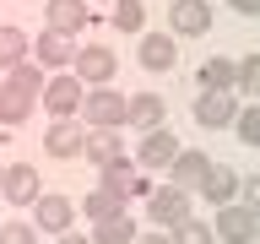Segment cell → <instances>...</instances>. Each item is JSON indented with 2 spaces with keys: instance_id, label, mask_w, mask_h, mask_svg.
I'll list each match as a JSON object with an SVG mask.
<instances>
[{
  "instance_id": "cell-25",
  "label": "cell",
  "mask_w": 260,
  "mask_h": 244,
  "mask_svg": "<svg viewBox=\"0 0 260 244\" xmlns=\"http://www.w3.org/2000/svg\"><path fill=\"white\" fill-rule=\"evenodd\" d=\"M119 206H125V201H119V195H109L103 185H98V190H87V201H81V217H92V223H103V217H114Z\"/></svg>"
},
{
  "instance_id": "cell-4",
  "label": "cell",
  "mask_w": 260,
  "mask_h": 244,
  "mask_svg": "<svg viewBox=\"0 0 260 244\" xmlns=\"http://www.w3.org/2000/svg\"><path fill=\"white\" fill-rule=\"evenodd\" d=\"M255 228H260V211H249L244 201H228V206H217L211 233L222 244H255Z\"/></svg>"
},
{
  "instance_id": "cell-24",
  "label": "cell",
  "mask_w": 260,
  "mask_h": 244,
  "mask_svg": "<svg viewBox=\"0 0 260 244\" xmlns=\"http://www.w3.org/2000/svg\"><path fill=\"white\" fill-rule=\"evenodd\" d=\"M228 130H233V136H239L244 146H255V152H260V103H249V109H239Z\"/></svg>"
},
{
  "instance_id": "cell-35",
  "label": "cell",
  "mask_w": 260,
  "mask_h": 244,
  "mask_svg": "<svg viewBox=\"0 0 260 244\" xmlns=\"http://www.w3.org/2000/svg\"><path fill=\"white\" fill-rule=\"evenodd\" d=\"M6 136H11V130H6V125H0V141H6Z\"/></svg>"
},
{
  "instance_id": "cell-19",
  "label": "cell",
  "mask_w": 260,
  "mask_h": 244,
  "mask_svg": "<svg viewBox=\"0 0 260 244\" xmlns=\"http://www.w3.org/2000/svg\"><path fill=\"white\" fill-rule=\"evenodd\" d=\"M81 158L92 163V168H109L114 158H125V146H119V130H87V146H81Z\"/></svg>"
},
{
  "instance_id": "cell-31",
  "label": "cell",
  "mask_w": 260,
  "mask_h": 244,
  "mask_svg": "<svg viewBox=\"0 0 260 244\" xmlns=\"http://www.w3.org/2000/svg\"><path fill=\"white\" fill-rule=\"evenodd\" d=\"M239 201L249 211H260V174H249V179H239Z\"/></svg>"
},
{
  "instance_id": "cell-23",
  "label": "cell",
  "mask_w": 260,
  "mask_h": 244,
  "mask_svg": "<svg viewBox=\"0 0 260 244\" xmlns=\"http://www.w3.org/2000/svg\"><path fill=\"white\" fill-rule=\"evenodd\" d=\"M168 239L174 244H217V233H211L206 217H179V223L168 228Z\"/></svg>"
},
{
  "instance_id": "cell-32",
  "label": "cell",
  "mask_w": 260,
  "mask_h": 244,
  "mask_svg": "<svg viewBox=\"0 0 260 244\" xmlns=\"http://www.w3.org/2000/svg\"><path fill=\"white\" fill-rule=\"evenodd\" d=\"M228 6H233L239 16H260V0H228Z\"/></svg>"
},
{
  "instance_id": "cell-15",
  "label": "cell",
  "mask_w": 260,
  "mask_h": 244,
  "mask_svg": "<svg viewBox=\"0 0 260 244\" xmlns=\"http://www.w3.org/2000/svg\"><path fill=\"white\" fill-rule=\"evenodd\" d=\"M174 152H179L174 130H168V125H157V130H146V136H141V146H136V168H168V163H174Z\"/></svg>"
},
{
  "instance_id": "cell-1",
  "label": "cell",
  "mask_w": 260,
  "mask_h": 244,
  "mask_svg": "<svg viewBox=\"0 0 260 244\" xmlns=\"http://www.w3.org/2000/svg\"><path fill=\"white\" fill-rule=\"evenodd\" d=\"M125 109H130V98H125V93H114L109 81L81 93V114H87V130H119V125H125Z\"/></svg>"
},
{
  "instance_id": "cell-29",
  "label": "cell",
  "mask_w": 260,
  "mask_h": 244,
  "mask_svg": "<svg viewBox=\"0 0 260 244\" xmlns=\"http://www.w3.org/2000/svg\"><path fill=\"white\" fill-rule=\"evenodd\" d=\"M233 87H244V93H260V54H244L239 71H233Z\"/></svg>"
},
{
  "instance_id": "cell-36",
  "label": "cell",
  "mask_w": 260,
  "mask_h": 244,
  "mask_svg": "<svg viewBox=\"0 0 260 244\" xmlns=\"http://www.w3.org/2000/svg\"><path fill=\"white\" fill-rule=\"evenodd\" d=\"M255 244H260V228H255Z\"/></svg>"
},
{
  "instance_id": "cell-12",
  "label": "cell",
  "mask_w": 260,
  "mask_h": 244,
  "mask_svg": "<svg viewBox=\"0 0 260 244\" xmlns=\"http://www.w3.org/2000/svg\"><path fill=\"white\" fill-rule=\"evenodd\" d=\"M81 146H87V130H81L76 119H54V125L44 130V152H49V158H60V163L81 158Z\"/></svg>"
},
{
  "instance_id": "cell-22",
  "label": "cell",
  "mask_w": 260,
  "mask_h": 244,
  "mask_svg": "<svg viewBox=\"0 0 260 244\" xmlns=\"http://www.w3.org/2000/svg\"><path fill=\"white\" fill-rule=\"evenodd\" d=\"M32 54V44H27V33L22 27H11V22H6V27H0V71H11V65H22Z\"/></svg>"
},
{
  "instance_id": "cell-27",
  "label": "cell",
  "mask_w": 260,
  "mask_h": 244,
  "mask_svg": "<svg viewBox=\"0 0 260 244\" xmlns=\"http://www.w3.org/2000/svg\"><path fill=\"white\" fill-rule=\"evenodd\" d=\"M114 27L119 33H146V6L141 0H114Z\"/></svg>"
},
{
  "instance_id": "cell-20",
  "label": "cell",
  "mask_w": 260,
  "mask_h": 244,
  "mask_svg": "<svg viewBox=\"0 0 260 244\" xmlns=\"http://www.w3.org/2000/svg\"><path fill=\"white\" fill-rule=\"evenodd\" d=\"M22 119H32V93H22L16 81H0V125L11 130Z\"/></svg>"
},
{
  "instance_id": "cell-6",
  "label": "cell",
  "mask_w": 260,
  "mask_h": 244,
  "mask_svg": "<svg viewBox=\"0 0 260 244\" xmlns=\"http://www.w3.org/2000/svg\"><path fill=\"white\" fill-rule=\"evenodd\" d=\"M71 223H76V201H71V195H38V201H32V228H44V233H54V239H60V233H71Z\"/></svg>"
},
{
  "instance_id": "cell-21",
  "label": "cell",
  "mask_w": 260,
  "mask_h": 244,
  "mask_svg": "<svg viewBox=\"0 0 260 244\" xmlns=\"http://www.w3.org/2000/svg\"><path fill=\"white\" fill-rule=\"evenodd\" d=\"M136 239V223H130V206H119L114 217L92 223V244H130Z\"/></svg>"
},
{
  "instance_id": "cell-2",
  "label": "cell",
  "mask_w": 260,
  "mask_h": 244,
  "mask_svg": "<svg viewBox=\"0 0 260 244\" xmlns=\"http://www.w3.org/2000/svg\"><path fill=\"white\" fill-rule=\"evenodd\" d=\"M114 71H119V54H114L109 44H76L71 76H76L81 87H103V81H114Z\"/></svg>"
},
{
  "instance_id": "cell-5",
  "label": "cell",
  "mask_w": 260,
  "mask_h": 244,
  "mask_svg": "<svg viewBox=\"0 0 260 244\" xmlns=\"http://www.w3.org/2000/svg\"><path fill=\"white\" fill-rule=\"evenodd\" d=\"M81 93H87V87H81L76 76L54 71V76L44 81V109L54 114V119H76V114H81Z\"/></svg>"
},
{
  "instance_id": "cell-11",
  "label": "cell",
  "mask_w": 260,
  "mask_h": 244,
  "mask_svg": "<svg viewBox=\"0 0 260 244\" xmlns=\"http://www.w3.org/2000/svg\"><path fill=\"white\" fill-rule=\"evenodd\" d=\"M146 217H157L162 228H174L179 217H190V190H179V185H157V190H146Z\"/></svg>"
},
{
  "instance_id": "cell-13",
  "label": "cell",
  "mask_w": 260,
  "mask_h": 244,
  "mask_svg": "<svg viewBox=\"0 0 260 244\" xmlns=\"http://www.w3.org/2000/svg\"><path fill=\"white\" fill-rule=\"evenodd\" d=\"M103 190H109V195H119V201L130 206V201H136V195H146L152 185L136 174V163H130V158H114L109 168H103Z\"/></svg>"
},
{
  "instance_id": "cell-18",
  "label": "cell",
  "mask_w": 260,
  "mask_h": 244,
  "mask_svg": "<svg viewBox=\"0 0 260 244\" xmlns=\"http://www.w3.org/2000/svg\"><path fill=\"white\" fill-rule=\"evenodd\" d=\"M162 119H168V103H162L157 93H136V98H130V109H125V125L130 130H157Z\"/></svg>"
},
{
  "instance_id": "cell-16",
  "label": "cell",
  "mask_w": 260,
  "mask_h": 244,
  "mask_svg": "<svg viewBox=\"0 0 260 244\" xmlns=\"http://www.w3.org/2000/svg\"><path fill=\"white\" fill-rule=\"evenodd\" d=\"M201 195H206L211 206H228V201H239V168H228V163H211L206 179H201Z\"/></svg>"
},
{
  "instance_id": "cell-9",
  "label": "cell",
  "mask_w": 260,
  "mask_h": 244,
  "mask_svg": "<svg viewBox=\"0 0 260 244\" xmlns=\"http://www.w3.org/2000/svg\"><path fill=\"white\" fill-rule=\"evenodd\" d=\"M211 27V0H168V33L174 38H201Z\"/></svg>"
},
{
  "instance_id": "cell-7",
  "label": "cell",
  "mask_w": 260,
  "mask_h": 244,
  "mask_svg": "<svg viewBox=\"0 0 260 244\" xmlns=\"http://www.w3.org/2000/svg\"><path fill=\"white\" fill-rule=\"evenodd\" d=\"M0 195L11 201V206H32L38 195H44V179L32 163H11V168H0Z\"/></svg>"
},
{
  "instance_id": "cell-28",
  "label": "cell",
  "mask_w": 260,
  "mask_h": 244,
  "mask_svg": "<svg viewBox=\"0 0 260 244\" xmlns=\"http://www.w3.org/2000/svg\"><path fill=\"white\" fill-rule=\"evenodd\" d=\"M6 81H16V87H22V93H32V98H38V93H44V65H32V60H22V65H11V71H6Z\"/></svg>"
},
{
  "instance_id": "cell-34",
  "label": "cell",
  "mask_w": 260,
  "mask_h": 244,
  "mask_svg": "<svg viewBox=\"0 0 260 244\" xmlns=\"http://www.w3.org/2000/svg\"><path fill=\"white\" fill-rule=\"evenodd\" d=\"M60 244H92V233H60Z\"/></svg>"
},
{
  "instance_id": "cell-10",
  "label": "cell",
  "mask_w": 260,
  "mask_h": 244,
  "mask_svg": "<svg viewBox=\"0 0 260 244\" xmlns=\"http://www.w3.org/2000/svg\"><path fill=\"white\" fill-rule=\"evenodd\" d=\"M206 168H211V158L201 152V146H179L174 152V163H168V185H179V190H201V179H206Z\"/></svg>"
},
{
  "instance_id": "cell-14",
  "label": "cell",
  "mask_w": 260,
  "mask_h": 244,
  "mask_svg": "<svg viewBox=\"0 0 260 244\" xmlns=\"http://www.w3.org/2000/svg\"><path fill=\"white\" fill-rule=\"evenodd\" d=\"M136 60H141L146 71H174V65H179V44H174V33H141V44H136Z\"/></svg>"
},
{
  "instance_id": "cell-26",
  "label": "cell",
  "mask_w": 260,
  "mask_h": 244,
  "mask_svg": "<svg viewBox=\"0 0 260 244\" xmlns=\"http://www.w3.org/2000/svg\"><path fill=\"white\" fill-rule=\"evenodd\" d=\"M233 71H239V60H222V54H211V60L201 65V87H228V93H233Z\"/></svg>"
},
{
  "instance_id": "cell-37",
  "label": "cell",
  "mask_w": 260,
  "mask_h": 244,
  "mask_svg": "<svg viewBox=\"0 0 260 244\" xmlns=\"http://www.w3.org/2000/svg\"><path fill=\"white\" fill-rule=\"evenodd\" d=\"M87 6H92V0H87Z\"/></svg>"
},
{
  "instance_id": "cell-30",
  "label": "cell",
  "mask_w": 260,
  "mask_h": 244,
  "mask_svg": "<svg viewBox=\"0 0 260 244\" xmlns=\"http://www.w3.org/2000/svg\"><path fill=\"white\" fill-rule=\"evenodd\" d=\"M0 244H38V228L11 217V223H0Z\"/></svg>"
},
{
  "instance_id": "cell-33",
  "label": "cell",
  "mask_w": 260,
  "mask_h": 244,
  "mask_svg": "<svg viewBox=\"0 0 260 244\" xmlns=\"http://www.w3.org/2000/svg\"><path fill=\"white\" fill-rule=\"evenodd\" d=\"M130 244H174V239H168V233H136Z\"/></svg>"
},
{
  "instance_id": "cell-8",
  "label": "cell",
  "mask_w": 260,
  "mask_h": 244,
  "mask_svg": "<svg viewBox=\"0 0 260 244\" xmlns=\"http://www.w3.org/2000/svg\"><path fill=\"white\" fill-rule=\"evenodd\" d=\"M44 27L76 38V33L92 27V6H87V0H44Z\"/></svg>"
},
{
  "instance_id": "cell-3",
  "label": "cell",
  "mask_w": 260,
  "mask_h": 244,
  "mask_svg": "<svg viewBox=\"0 0 260 244\" xmlns=\"http://www.w3.org/2000/svg\"><path fill=\"white\" fill-rule=\"evenodd\" d=\"M195 125L201 130H228L233 125V114H239V98L228 93V87H201V98H195Z\"/></svg>"
},
{
  "instance_id": "cell-17",
  "label": "cell",
  "mask_w": 260,
  "mask_h": 244,
  "mask_svg": "<svg viewBox=\"0 0 260 244\" xmlns=\"http://www.w3.org/2000/svg\"><path fill=\"white\" fill-rule=\"evenodd\" d=\"M32 54H38V65H44V71H65V65H71V54H76V44H71L65 33L44 27V33H38V44H32Z\"/></svg>"
}]
</instances>
